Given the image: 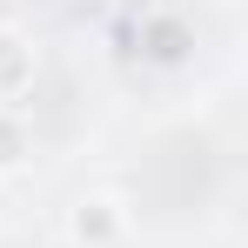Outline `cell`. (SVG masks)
Listing matches in <instances>:
<instances>
[{
    "instance_id": "6da1fadb",
    "label": "cell",
    "mask_w": 248,
    "mask_h": 248,
    "mask_svg": "<svg viewBox=\"0 0 248 248\" xmlns=\"http://www.w3.org/2000/svg\"><path fill=\"white\" fill-rule=\"evenodd\" d=\"M67 235H74V248H114L127 235V208L114 195H81L67 215Z\"/></svg>"
},
{
    "instance_id": "7a4b0ae2",
    "label": "cell",
    "mask_w": 248,
    "mask_h": 248,
    "mask_svg": "<svg viewBox=\"0 0 248 248\" xmlns=\"http://www.w3.org/2000/svg\"><path fill=\"white\" fill-rule=\"evenodd\" d=\"M34 74H41V47L20 27H0V108H20L34 94Z\"/></svg>"
},
{
    "instance_id": "3957f363",
    "label": "cell",
    "mask_w": 248,
    "mask_h": 248,
    "mask_svg": "<svg viewBox=\"0 0 248 248\" xmlns=\"http://www.w3.org/2000/svg\"><path fill=\"white\" fill-rule=\"evenodd\" d=\"M34 155V127L20 108H0V174H14V168H27Z\"/></svg>"
},
{
    "instance_id": "277c9868",
    "label": "cell",
    "mask_w": 248,
    "mask_h": 248,
    "mask_svg": "<svg viewBox=\"0 0 248 248\" xmlns=\"http://www.w3.org/2000/svg\"><path fill=\"white\" fill-rule=\"evenodd\" d=\"M141 41H148V54H155V61H181V54H188V34H181V20H148V34H141Z\"/></svg>"
}]
</instances>
